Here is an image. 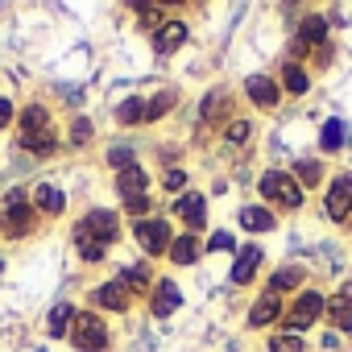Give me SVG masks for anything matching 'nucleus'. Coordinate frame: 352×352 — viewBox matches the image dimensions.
<instances>
[{"mask_svg":"<svg viewBox=\"0 0 352 352\" xmlns=\"http://www.w3.org/2000/svg\"><path fill=\"white\" fill-rule=\"evenodd\" d=\"M257 195H261V204H265V208H274V212H302V204H307V191L294 183V174H290V170H282V166L261 170V179H257Z\"/></svg>","mask_w":352,"mask_h":352,"instance_id":"f257e3e1","label":"nucleus"},{"mask_svg":"<svg viewBox=\"0 0 352 352\" xmlns=\"http://www.w3.org/2000/svg\"><path fill=\"white\" fill-rule=\"evenodd\" d=\"M323 307H327V294L307 286L298 290L294 298H286V315H282V331H294V336H307L319 319H323Z\"/></svg>","mask_w":352,"mask_h":352,"instance_id":"f03ea898","label":"nucleus"},{"mask_svg":"<svg viewBox=\"0 0 352 352\" xmlns=\"http://www.w3.org/2000/svg\"><path fill=\"white\" fill-rule=\"evenodd\" d=\"M129 232H133V241H137V249H141V257H145V261L166 257V253H170V241L179 236V232H174V224H170L166 216H157V212H153L149 220H137Z\"/></svg>","mask_w":352,"mask_h":352,"instance_id":"7ed1b4c3","label":"nucleus"},{"mask_svg":"<svg viewBox=\"0 0 352 352\" xmlns=\"http://www.w3.org/2000/svg\"><path fill=\"white\" fill-rule=\"evenodd\" d=\"M75 236H87V241L112 249V245L124 236V220H120V212H112V208H87V212L79 216V224H75Z\"/></svg>","mask_w":352,"mask_h":352,"instance_id":"20e7f679","label":"nucleus"},{"mask_svg":"<svg viewBox=\"0 0 352 352\" xmlns=\"http://www.w3.org/2000/svg\"><path fill=\"white\" fill-rule=\"evenodd\" d=\"M71 344H75L79 352H108V348H112V331H108L104 315H100V311H75Z\"/></svg>","mask_w":352,"mask_h":352,"instance_id":"39448f33","label":"nucleus"},{"mask_svg":"<svg viewBox=\"0 0 352 352\" xmlns=\"http://www.w3.org/2000/svg\"><path fill=\"white\" fill-rule=\"evenodd\" d=\"M323 216L331 224H348L352 220V174H336L323 187Z\"/></svg>","mask_w":352,"mask_h":352,"instance_id":"423d86ee","label":"nucleus"},{"mask_svg":"<svg viewBox=\"0 0 352 352\" xmlns=\"http://www.w3.org/2000/svg\"><path fill=\"white\" fill-rule=\"evenodd\" d=\"M149 298V319H170L174 311H179L183 302H187V294H183V286L174 282L170 274H162V278H153V290L145 294Z\"/></svg>","mask_w":352,"mask_h":352,"instance_id":"0eeeda50","label":"nucleus"},{"mask_svg":"<svg viewBox=\"0 0 352 352\" xmlns=\"http://www.w3.org/2000/svg\"><path fill=\"white\" fill-rule=\"evenodd\" d=\"M133 298H137V294H133L124 282H116V278H104V282L91 286V311L124 315V311H133Z\"/></svg>","mask_w":352,"mask_h":352,"instance_id":"6e6552de","label":"nucleus"},{"mask_svg":"<svg viewBox=\"0 0 352 352\" xmlns=\"http://www.w3.org/2000/svg\"><path fill=\"white\" fill-rule=\"evenodd\" d=\"M261 270H265V249L249 241V245H241V249H236L232 270H228V282H232V286H253Z\"/></svg>","mask_w":352,"mask_h":352,"instance_id":"1a4fd4ad","label":"nucleus"},{"mask_svg":"<svg viewBox=\"0 0 352 352\" xmlns=\"http://www.w3.org/2000/svg\"><path fill=\"white\" fill-rule=\"evenodd\" d=\"M282 315H286V298H282V294H274V290H261V294L249 302L245 323H249L253 331H265V327L282 323Z\"/></svg>","mask_w":352,"mask_h":352,"instance_id":"9d476101","label":"nucleus"},{"mask_svg":"<svg viewBox=\"0 0 352 352\" xmlns=\"http://www.w3.org/2000/svg\"><path fill=\"white\" fill-rule=\"evenodd\" d=\"M170 216H174V220H183V228L195 232V236L208 232V199H204L199 191H183L179 199H174Z\"/></svg>","mask_w":352,"mask_h":352,"instance_id":"9b49d317","label":"nucleus"},{"mask_svg":"<svg viewBox=\"0 0 352 352\" xmlns=\"http://www.w3.org/2000/svg\"><path fill=\"white\" fill-rule=\"evenodd\" d=\"M112 191H116V199L124 204V199L149 195V191H153V179H149V170H145L141 162H133V166H124V170L112 174Z\"/></svg>","mask_w":352,"mask_h":352,"instance_id":"f8f14e48","label":"nucleus"},{"mask_svg":"<svg viewBox=\"0 0 352 352\" xmlns=\"http://www.w3.org/2000/svg\"><path fill=\"white\" fill-rule=\"evenodd\" d=\"M30 204H34V212L42 220H58L67 212V191L58 183H34L30 187Z\"/></svg>","mask_w":352,"mask_h":352,"instance_id":"ddd939ff","label":"nucleus"},{"mask_svg":"<svg viewBox=\"0 0 352 352\" xmlns=\"http://www.w3.org/2000/svg\"><path fill=\"white\" fill-rule=\"evenodd\" d=\"M187 38H191L187 17H166V21L149 34V42H153V50H157V54H174L179 46H187Z\"/></svg>","mask_w":352,"mask_h":352,"instance_id":"4468645a","label":"nucleus"},{"mask_svg":"<svg viewBox=\"0 0 352 352\" xmlns=\"http://www.w3.org/2000/svg\"><path fill=\"white\" fill-rule=\"evenodd\" d=\"M245 96H249V104L261 108V112H274V108L282 104V87H278L274 75H249V79H245Z\"/></svg>","mask_w":352,"mask_h":352,"instance_id":"2eb2a0df","label":"nucleus"},{"mask_svg":"<svg viewBox=\"0 0 352 352\" xmlns=\"http://www.w3.org/2000/svg\"><path fill=\"white\" fill-rule=\"evenodd\" d=\"M199 257H204V241L195 232H179L170 241V253H166V261L174 270H191V265H199Z\"/></svg>","mask_w":352,"mask_h":352,"instance_id":"dca6fc26","label":"nucleus"},{"mask_svg":"<svg viewBox=\"0 0 352 352\" xmlns=\"http://www.w3.org/2000/svg\"><path fill=\"white\" fill-rule=\"evenodd\" d=\"M278 87H282V96H290V100H302V96L311 91V71H307L302 63H290V58H282V67H278Z\"/></svg>","mask_w":352,"mask_h":352,"instance_id":"f3484780","label":"nucleus"},{"mask_svg":"<svg viewBox=\"0 0 352 352\" xmlns=\"http://www.w3.org/2000/svg\"><path fill=\"white\" fill-rule=\"evenodd\" d=\"M236 224H241L245 232L265 236V232H274V228H278V212H274V208H265V204H245V208L236 212Z\"/></svg>","mask_w":352,"mask_h":352,"instance_id":"a211bd4d","label":"nucleus"},{"mask_svg":"<svg viewBox=\"0 0 352 352\" xmlns=\"http://www.w3.org/2000/svg\"><path fill=\"white\" fill-rule=\"evenodd\" d=\"M265 290H274L282 298H294L298 290H307V270L302 265H282V270H274L265 278Z\"/></svg>","mask_w":352,"mask_h":352,"instance_id":"6ab92c4d","label":"nucleus"},{"mask_svg":"<svg viewBox=\"0 0 352 352\" xmlns=\"http://www.w3.org/2000/svg\"><path fill=\"white\" fill-rule=\"evenodd\" d=\"M58 145H63V137H58L54 124H50V129H38V133H17V149H25V153H34V157H54Z\"/></svg>","mask_w":352,"mask_h":352,"instance_id":"aec40b11","label":"nucleus"},{"mask_svg":"<svg viewBox=\"0 0 352 352\" xmlns=\"http://www.w3.org/2000/svg\"><path fill=\"white\" fill-rule=\"evenodd\" d=\"M116 282H124L133 294H149L153 290V261H129V265H116Z\"/></svg>","mask_w":352,"mask_h":352,"instance_id":"412c9836","label":"nucleus"},{"mask_svg":"<svg viewBox=\"0 0 352 352\" xmlns=\"http://www.w3.org/2000/svg\"><path fill=\"white\" fill-rule=\"evenodd\" d=\"M290 174H294V183H298L302 191H319V187L327 183V166H323V157H294Z\"/></svg>","mask_w":352,"mask_h":352,"instance_id":"4be33fe9","label":"nucleus"},{"mask_svg":"<svg viewBox=\"0 0 352 352\" xmlns=\"http://www.w3.org/2000/svg\"><path fill=\"white\" fill-rule=\"evenodd\" d=\"M323 323H327V331H336V336H352V302H348L344 294H327Z\"/></svg>","mask_w":352,"mask_h":352,"instance_id":"5701e85b","label":"nucleus"},{"mask_svg":"<svg viewBox=\"0 0 352 352\" xmlns=\"http://www.w3.org/2000/svg\"><path fill=\"white\" fill-rule=\"evenodd\" d=\"M344 145H348V120L344 116H327L319 124V149L323 153H340Z\"/></svg>","mask_w":352,"mask_h":352,"instance_id":"b1692460","label":"nucleus"},{"mask_svg":"<svg viewBox=\"0 0 352 352\" xmlns=\"http://www.w3.org/2000/svg\"><path fill=\"white\" fill-rule=\"evenodd\" d=\"M50 124H54V112H50L42 100L25 104V108L17 112V133H38V129H50Z\"/></svg>","mask_w":352,"mask_h":352,"instance_id":"393cba45","label":"nucleus"},{"mask_svg":"<svg viewBox=\"0 0 352 352\" xmlns=\"http://www.w3.org/2000/svg\"><path fill=\"white\" fill-rule=\"evenodd\" d=\"M71 323H75V307L71 302H54L46 311V336L50 340H71Z\"/></svg>","mask_w":352,"mask_h":352,"instance_id":"a878e982","label":"nucleus"},{"mask_svg":"<svg viewBox=\"0 0 352 352\" xmlns=\"http://www.w3.org/2000/svg\"><path fill=\"white\" fill-rule=\"evenodd\" d=\"M116 124H120V129H137V124H145V96H129V100H120V104H116Z\"/></svg>","mask_w":352,"mask_h":352,"instance_id":"bb28decb","label":"nucleus"},{"mask_svg":"<svg viewBox=\"0 0 352 352\" xmlns=\"http://www.w3.org/2000/svg\"><path fill=\"white\" fill-rule=\"evenodd\" d=\"M224 108H228V96H224L220 87H212V91L204 96V104H199V120H204V124H224V120H220Z\"/></svg>","mask_w":352,"mask_h":352,"instance_id":"cd10ccee","label":"nucleus"},{"mask_svg":"<svg viewBox=\"0 0 352 352\" xmlns=\"http://www.w3.org/2000/svg\"><path fill=\"white\" fill-rule=\"evenodd\" d=\"M224 141L236 145V149L249 145V141H253V120H249V116H228V120H224Z\"/></svg>","mask_w":352,"mask_h":352,"instance_id":"c85d7f7f","label":"nucleus"},{"mask_svg":"<svg viewBox=\"0 0 352 352\" xmlns=\"http://www.w3.org/2000/svg\"><path fill=\"white\" fill-rule=\"evenodd\" d=\"M174 104H179V91H174V87H162L153 100H145V120H162Z\"/></svg>","mask_w":352,"mask_h":352,"instance_id":"c756f323","label":"nucleus"},{"mask_svg":"<svg viewBox=\"0 0 352 352\" xmlns=\"http://www.w3.org/2000/svg\"><path fill=\"white\" fill-rule=\"evenodd\" d=\"M149 216H153V191L120 204V220H133V224H137V220H149Z\"/></svg>","mask_w":352,"mask_h":352,"instance_id":"7c9ffc66","label":"nucleus"},{"mask_svg":"<svg viewBox=\"0 0 352 352\" xmlns=\"http://www.w3.org/2000/svg\"><path fill=\"white\" fill-rule=\"evenodd\" d=\"M162 191H166V195H174V199H179L183 191H191V174H187L183 166H170V170L162 174Z\"/></svg>","mask_w":352,"mask_h":352,"instance_id":"2f4dec72","label":"nucleus"},{"mask_svg":"<svg viewBox=\"0 0 352 352\" xmlns=\"http://www.w3.org/2000/svg\"><path fill=\"white\" fill-rule=\"evenodd\" d=\"M270 352H307V340L294 336V331L274 327V331H270Z\"/></svg>","mask_w":352,"mask_h":352,"instance_id":"473e14b6","label":"nucleus"},{"mask_svg":"<svg viewBox=\"0 0 352 352\" xmlns=\"http://www.w3.org/2000/svg\"><path fill=\"white\" fill-rule=\"evenodd\" d=\"M104 162H108V170L116 174V170H124V166H133V162H137V149H133V145H108Z\"/></svg>","mask_w":352,"mask_h":352,"instance_id":"72a5a7b5","label":"nucleus"},{"mask_svg":"<svg viewBox=\"0 0 352 352\" xmlns=\"http://www.w3.org/2000/svg\"><path fill=\"white\" fill-rule=\"evenodd\" d=\"M236 249H241V245H236V236H232V232H224V228H216V232L204 241V253H232V257H236Z\"/></svg>","mask_w":352,"mask_h":352,"instance_id":"f704fd0d","label":"nucleus"},{"mask_svg":"<svg viewBox=\"0 0 352 352\" xmlns=\"http://www.w3.org/2000/svg\"><path fill=\"white\" fill-rule=\"evenodd\" d=\"M75 253H79V261H87V265H104V257H108V249L96 245V241H87V236H75Z\"/></svg>","mask_w":352,"mask_h":352,"instance_id":"c9c22d12","label":"nucleus"},{"mask_svg":"<svg viewBox=\"0 0 352 352\" xmlns=\"http://www.w3.org/2000/svg\"><path fill=\"white\" fill-rule=\"evenodd\" d=\"M91 137H96V124H91L87 116H75V120H71V137H67V141H71V149H83Z\"/></svg>","mask_w":352,"mask_h":352,"instance_id":"e433bc0d","label":"nucleus"},{"mask_svg":"<svg viewBox=\"0 0 352 352\" xmlns=\"http://www.w3.org/2000/svg\"><path fill=\"white\" fill-rule=\"evenodd\" d=\"M9 124H17V104L9 96H0V133H5Z\"/></svg>","mask_w":352,"mask_h":352,"instance_id":"4c0bfd02","label":"nucleus"},{"mask_svg":"<svg viewBox=\"0 0 352 352\" xmlns=\"http://www.w3.org/2000/svg\"><path fill=\"white\" fill-rule=\"evenodd\" d=\"M340 294H344V298H348V302H352V278H348V282H344V290H340Z\"/></svg>","mask_w":352,"mask_h":352,"instance_id":"58836bf2","label":"nucleus"}]
</instances>
